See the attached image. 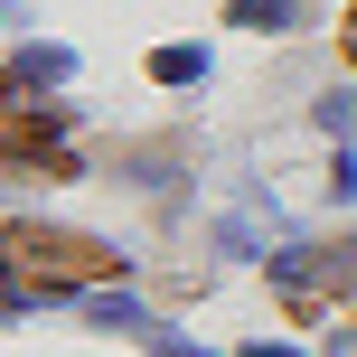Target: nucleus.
Returning a JSON list of instances; mask_svg holds the SVG:
<instances>
[{
	"label": "nucleus",
	"instance_id": "obj_1",
	"mask_svg": "<svg viewBox=\"0 0 357 357\" xmlns=\"http://www.w3.org/2000/svg\"><path fill=\"white\" fill-rule=\"evenodd\" d=\"M273 291H282L291 320H329V301L357 291V245L339 235V245H291V254H273Z\"/></svg>",
	"mask_w": 357,
	"mask_h": 357
},
{
	"label": "nucleus",
	"instance_id": "obj_2",
	"mask_svg": "<svg viewBox=\"0 0 357 357\" xmlns=\"http://www.w3.org/2000/svg\"><path fill=\"white\" fill-rule=\"evenodd\" d=\"M10 254L38 273H56V282H113L123 273V254L94 245V235H56V226H10Z\"/></svg>",
	"mask_w": 357,
	"mask_h": 357
},
{
	"label": "nucleus",
	"instance_id": "obj_3",
	"mask_svg": "<svg viewBox=\"0 0 357 357\" xmlns=\"http://www.w3.org/2000/svg\"><path fill=\"white\" fill-rule=\"evenodd\" d=\"M66 66H75L66 47H19V66H10V75H19V85H66Z\"/></svg>",
	"mask_w": 357,
	"mask_h": 357
},
{
	"label": "nucleus",
	"instance_id": "obj_4",
	"mask_svg": "<svg viewBox=\"0 0 357 357\" xmlns=\"http://www.w3.org/2000/svg\"><path fill=\"white\" fill-rule=\"evenodd\" d=\"M151 75H160V85H197L207 56H197V47H160V56H151Z\"/></svg>",
	"mask_w": 357,
	"mask_h": 357
},
{
	"label": "nucleus",
	"instance_id": "obj_5",
	"mask_svg": "<svg viewBox=\"0 0 357 357\" xmlns=\"http://www.w3.org/2000/svg\"><path fill=\"white\" fill-rule=\"evenodd\" d=\"M320 132H339V142H357V94H320Z\"/></svg>",
	"mask_w": 357,
	"mask_h": 357
},
{
	"label": "nucleus",
	"instance_id": "obj_6",
	"mask_svg": "<svg viewBox=\"0 0 357 357\" xmlns=\"http://www.w3.org/2000/svg\"><path fill=\"white\" fill-rule=\"evenodd\" d=\"M235 19L245 29H291V0H235Z\"/></svg>",
	"mask_w": 357,
	"mask_h": 357
},
{
	"label": "nucleus",
	"instance_id": "obj_7",
	"mask_svg": "<svg viewBox=\"0 0 357 357\" xmlns=\"http://www.w3.org/2000/svg\"><path fill=\"white\" fill-rule=\"evenodd\" d=\"M329 357H357V329H329Z\"/></svg>",
	"mask_w": 357,
	"mask_h": 357
},
{
	"label": "nucleus",
	"instance_id": "obj_8",
	"mask_svg": "<svg viewBox=\"0 0 357 357\" xmlns=\"http://www.w3.org/2000/svg\"><path fill=\"white\" fill-rule=\"evenodd\" d=\"M348 66H357V10H348Z\"/></svg>",
	"mask_w": 357,
	"mask_h": 357
}]
</instances>
